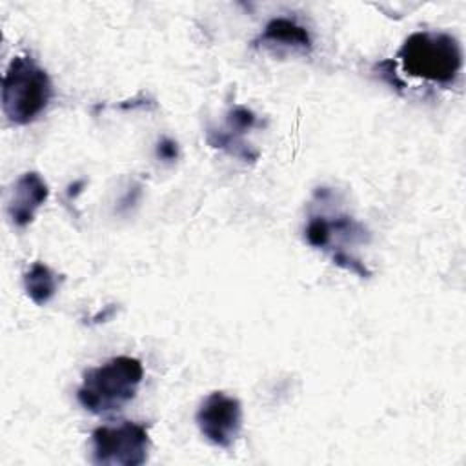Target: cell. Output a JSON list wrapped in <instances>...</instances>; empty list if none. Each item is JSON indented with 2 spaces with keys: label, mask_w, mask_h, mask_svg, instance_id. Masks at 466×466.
<instances>
[{
  "label": "cell",
  "mask_w": 466,
  "mask_h": 466,
  "mask_svg": "<svg viewBox=\"0 0 466 466\" xmlns=\"http://www.w3.org/2000/svg\"><path fill=\"white\" fill-rule=\"evenodd\" d=\"M149 446L144 424L122 420L115 426H98L91 433V461L100 466H140L147 461Z\"/></svg>",
  "instance_id": "obj_4"
},
{
  "label": "cell",
  "mask_w": 466,
  "mask_h": 466,
  "mask_svg": "<svg viewBox=\"0 0 466 466\" xmlns=\"http://www.w3.org/2000/svg\"><path fill=\"white\" fill-rule=\"evenodd\" d=\"M49 187L36 171H27L16 178L7 197V217L16 228L33 222L36 209L47 200Z\"/></svg>",
  "instance_id": "obj_6"
},
{
  "label": "cell",
  "mask_w": 466,
  "mask_h": 466,
  "mask_svg": "<svg viewBox=\"0 0 466 466\" xmlns=\"http://www.w3.org/2000/svg\"><path fill=\"white\" fill-rule=\"evenodd\" d=\"M58 286V275L42 262H33L29 269L24 273V289L27 297L38 306L47 304L56 295Z\"/></svg>",
  "instance_id": "obj_8"
},
{
  "label": "cell",
  "mask_w": 466,
  "mask_h": 466,
  "mask_svg": "<svg viewBox=\"0 0 466 466\" xmlns=\"http://www.w3.org/2000/svg\"><path fill=\"white\" fill-rule=\"evenodd\" d=\"M258 42L266 47H288V49H300L309 51L311 49V36L291 18H273L266 24L264 31L258 36Z\"/></svg>",
  "instance_id": "obj_7"
},
{
  "label": "cell",
  "mask_w": 466,
  "mask_h": 466,
  "mask_svg": "<svg viewBox=\"0 0 466 466\" xmlns=\"http://www.w3.org/2000/svg\"><path fill=\"white\" fill-rule=\"evenodd\" d=\"M157 155L162 160H175L177 158V144L169 138H164L157 147Z\"/></svg>",
  "instance_id": "obj_9"
},
{
  "label": "cell",
  "mask_w": 466,
  "mask_h": 466,
  "mask_svg": "<svg viewBox=\"0 0 466 466\" xmlns=\"http://www.w3.org/2000/svg\"><path fill=\"white\" fill-rule=\"evenodd\" d=\"M195 420L208 442L231 448L242 430L240 400L224 391H213L200 402Z\"/></svg>",
  "instance_id": "obj_5"
},
{
  "label": "cell",
  "mask_w": 466,
  "mask_h": 466,
  "mask_svg": "<svg viewBox=\"0 0 466 466\" xmlns=\"http://www.w3.org/2000/svg\"><path fill=\"white\" fill-rule=\"evenodd\" d=\"M53 96V84L31 56L18 55L2 78V109L9 122L25 126L38 118Z\"/></svg>",
  "instance_id": "obj_3"
},
{
  "label": "cell",
  "mask_w": 466,
  "mask_h": 466,
  "mask_svg": "<svg viewBox=\"0 0 466 466\" xmlns=\"http://www.w3.org/2000/svg\"><path fill=\"white\" fill-rule=\"evenodd\" d=\"M142 377L144 368L138 359L118 355L84 371L76 399L96 415L118 411L135 399Z\"/></svg>",
  "instance_id": "obj_1"
},
{
  "label": "cell",
  "mask_w": 466,
  "mask_h": 466,
  "mask_svg": "<svg viewBox=\"0 0 466 466\" xmlns=\"http://www.w3.org/2000/svg\"><path fill=\"white\" fill-rule=\"evenodd\" d=\"M397 56L408 75L433 84H451L462 67L461 44L444 31L410 35Z\"/></svg>",
  "instance_id": "obj_2"
}]
</instances>
